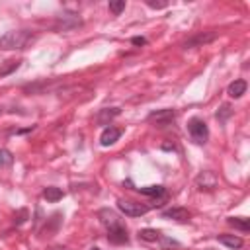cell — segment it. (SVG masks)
I'll list each match as a JSON object with an SVG mask.
<instances>
[{"instance_id":"cb8c5ba5","label":"cell","mask_w":250,"mask_h":250,"mask_svg":"<svg viewBox=\"0 0 250 250\" xmlns=\"http://www.w3.org/2000/svg\"><path fill=\"white\" fill-rule=\"evenodd\" d=\"M51 250H65V248H61V246H55V248H51Z\"/></svg>"},{"instance_id":"277c9868","label":"cell","mask_w":250,"mask_h":250,"mask_svg":"<svg viewBox=\"0 0 250 250\" xmlns=\"http://www.w3.org/2000/svg\"><path fill=\"white\" fill-rule=\"evenodd\" d=\"M174 117H176L174 109H159V111H153L149 115V121H155L159 127H164V125H168V123L174 121Z\"/></svg>"},{"instance_id":"30bf717a","label":"cell","mask_w":250,"mask_h":250,"mask_svg":"<svg viewBox=\"0 0 250 250\" xmlns=\"http://www.w3.org/2000/svg\"><path fill=\"white\" fill-rule=\"evenodd\" d=\"M197 186H199V190H213L217 186L215 174L213 172H201L197 176Z\"/></svg>"},{"instance_id":"d4e9b609","label":"cell","mask_w":250,"mask_h":250,"mask_svg":"<svg viewBox=\"0 0 250 250\" xmlns=\"http://www.w3.org/2000/svg\"><path fill=\"white\" fill-rule=\"evenodd\" d=\"M90 250H102V248H98V246H94V248H90Z\"/></svg>"},{"instance_id":"44dd1931","label":"cell","mask_w":250,"mask_h":250,"mask_svg":"<svg viewBox=\"0 0 250 250\" xmlns=\"http://www.w3.org/2000/svg\"><path fill=\"white\" fill-rule=\"evenodd\" d=\"M231 113H232V111H231V106H227V104H225V106H221V109L217 111V119H219V121H225Z\"/></svg>"},{"instance_id":"6da1fadb","label":"cell","mask_w":250,"mask_h":250,"mask_svg":"<svg viewBox=\"0 0 250 250\" xmlns=\"http://www.w3.org/2000/svg\"><path fill=\"white\" fill-rule=\"evenodd\" d=\"M34 41L32 32L28 30H18V32H8L0 37V49L6 51H16V49H26Z\"/></svg>"},{"instance_id":"52a82bcc","label":"cell","mask_w":250,"mask_h":250,"mask_svg":"<svg viewBox=\"0 0 250 250\" xmlns=\"http://www.w3.org/2000/svg\"><path fill=\"white\" fill-rule=\"evenodd\" d=\"M98 217H100L102 225H104V227H107V229H113V227H119V225H121V221H119L117 213H115V211H111V209H102V211L98 213Z\"/></svg>"},{"instance_id":"3957f363","label":"cell","mask_w":250,"mask_h":250,"mask_svg":"<svg viewBox=\"0 0 250 250\" xmlns=\"http://www.w3.org/2000/svg\"><path fill=\"white\" fill-rule=\"evenodd\" d=\"M117 209L121 213H125L127 217H141L149 211L147 205L143 203H137V201H131V199H117Z\"/></svg>"},{"instance_id":"5b68a950","label":"cell","mask_w":250,"mask_h":250,"mask_svg":"<svg viewBox=\"0 0 250 250\" xmlns=\"http://www.w3.org/2000/svg\"><path fill=\"white\" fill-rule=\"evenodd\" d=\"M107 240H109L111 244H125V242L129 240L127 229H125L123 225L113 227V229H107Z\"/></svg>"},{"instance_id":"ba28073f","label":"cell","mask_w":250,"mask_h":250,"mask_svg":"<svg viewBox=\"0 0 250 250\" xmlns=\"http://www.w3.org/2000/svg\"><path fill=\"white\" fill-rule=\"evenodd\" d=\"M162 217H164V219H174V221L186 223V221L190 219V213H188V209H184V207H172V209H166V211L162 213Z\"/></svg>"},{"instance_id":"e0dca14e","label":"cell","mask_w":250,"mask_h":250,"mask_svg":"<svg viewBox=\"0 0 250 250\" xmlns=\"http://www.w3.org/2000/svg\"><path fill=\"white\" fill-rule=\"evenodd\" d=\"M12 162H14L12 153L6 149H0V168H8V166H12Z\"/></svg>"},{"instance_id":"9c48e42d","label":"cell","mask_w":250,"mask_h":250,"mask_svg":"<svg viewBox=\"0 0 250 250\" xmlns=\"http://www.w3.org/2000/svg\"><path fill=\"white\" fill-rule=\"evenodd\" d=\"M119 107H104V109H100L98 111V115H96V121L100 123V125H107L113 117H117L119 115Z\"/></svg>"},{"instance_id":"ffe728a7","label":"cell","mask_w":250,"mask_h":250,"mask_svg":"<svg viewBox=\"0 0 250 250\" xmlns=\"http://www.w3.org/2000/svg\"><path fill=\"white\" fill-rule=\"evenodd\" d=\"M20 67V61H6V65L2 67V69H0V78H2V76H6V74H10L12 71H16Z\"/></svg>"},{"instance_id":"8fae6325","label":"cell","mask_w":250,"mask_h":250,"mask_svg":"<svg viewBox=\"0 0 250 250\" xmlns=\"http://www.w3.org/2000/svg\"><path fill=\"white\" fill-rule=\"evenodd\" d=\"M217 240H219L221 244L229 246L231 250H236V248H240V246H242V238H240V236H236V234H219V236H217Z\"/></svg>"},{"instance_id":"9a60e30c","label":"cell","mask_w":250,"mask_h":250,"mask_svg":"<svg viewBox=\"0 0 250 250\" xmlns=\"http://www.w3.org/2000/svg\"><path fill=\"white\" fill-rule=\"evenodd\" d=\"M227 223H229L231 227H234V229H240L242 232H246V231L250 229V223H248V219H244V217H229Z\"/></svg>"},{"instance_id":"7c38bea8","label":"cell","mask_w":250,"mask_h":250,"mask_svg":"<svg viewBox=\"0 0 250 250\" xmlns=\"http://www.w3.org/2000/svg\"><path fill=\"white\" fill-rule=\"evenodd\" d=\"M227 92H229L231 98H240L246 92V80H234V82H231V86H229Z\"/></svg>"},{"instance_id":"ac0fdd59","label":"cell","mask_w":250,"mask_h":250,"mask_svg":"<svg viewBox=\"0 0 250 250\" xmlns=\"http://www.w3.org/2000/svg\"><path fill=\"white\" fill-rule=\"evenodd\" d=\"M215 37V34H209V36H197V37H194V39H190L188 43H186V49L188 47H194V45H199V43H207V41H211Z\"/></svg>"},{"instance_id":"7a4b0ae2","label":"cell","mask_w":250,"mask_h":250,"mask_svg":"<svg viewBox=\"0 0 250 250\" xmlns=\"http://www.w3.org/2000/svg\"><path fill=\"white\" fill-rule=\"evenodd\" d=\"M188 133H190V137H192V141H194L196 145H203V143H207V139H209L207 123H205L203 119H199V117H192V119L188 121Z\"/></svg>"},{"instance_id":"5bb4252c","label":"cell","mask_w":250,"mask_h":250,"mask_svg":"<svg viewBox=\"0 0 250 250\" xmlns=\"http://www.w3.org/2000/svg\"><path fill=\"white\" fill-rule=\"evenodd\" d=\"M63 190L61 188H55V186H49V188H45L43 190V197L47 199V201H51V203H57L59 199H63Z\"/></svg>"},{"instance_id":"2e32d148","label":"cell","mask_w":250,"mask_h":250,"mask_svg":"<svg viewBox=\"0 0 250 250\" xmlns=\"http://www.w3.org/2000/svg\"><path fill=\"white\" fill-rule=\"evenodd\" d=\"M161 232L159 231H155V229H143V231H139V238L141 240H147V242H157V240H161Z\"/></svg>"},{"instance_id":"484cf974","label":"cell","mask_w":250,"mask_h":250,"mask_svg":"<svg viewBox=\"0 0 250 250\" xmlns=\"http://www.w3.org/2000/svg\"><path fill=\"white\" fill-rule=\"evenodd\" d=\"M0 111H2V109H0Z\"/></svg>"},{"instance_id":"4fadbf2b","label":"cell","mask_w":250,"mask_h":250,"mask_svg":"<svg viewBox=\"0 0 250 250\" xmlns=\"http://www.w3.org/2000/svg\"><path fill=\"white\" fill-rule=\"evenodd\" d=\"M139 192L143 196H149V197H164V196H168L164 186H147V188H139Z\"/></svg>"},{"instance_id":"603a6c76","label":"cell","mask_w":250,"mask_h":250,"mask_svg":"<svg viewBox=\"0 0 250 250\" xmlns=\"http://www.w3.org/2000/svg\"><path fill=\"white\" fill-rule=\"evenodd\" d=\"M131 41H133V45H145V43H147V39H145V37H133Z\"/></svg>"},{"instance_id":"7402d4cb","label":"cell","mask_w":250,"mask_h":250,"mask_svg":"<svg viewBox=\"0 0 250 250\" xmlns=\"http://www.w3.org/2000/svg\"><path fill=\"white\" fill-rule=\"evenodd\" d=\"M147 6H149V8H155V10H161V8H166V6H168V2H164V0H162V2H155V0H147Z\"/></svg>"},{"instance_id":"d6986e66","label":"cell","mask_w":250,"mask_h":250,"mask_svg":"<svg viewBox=\"0 0 250 250\" xmlns=\"http://www.w3.org/2000/svg\"><path fill=\"white\" fill-rule=\"evenodd\" d=\"M123 10H125V0H113V2H109V12L113 16H119Z\"/></svg>"},{"instance_id":"8992f818","label":"cell","mask_w":250,"mask_h":250,"mask_svg":"<svg viewBox=\"0 0 250 250\" xmlns=\"http://www.w3.org/2000/svg\"><path fill=\"white\" fill-rule=\"evenodd\" d=\"M123 135V131L119 129V127H106L104 129V133H102V137H100V143H102V147H109V145H113L115 141H119V137Z\"/></svg>"}]
</instances>
